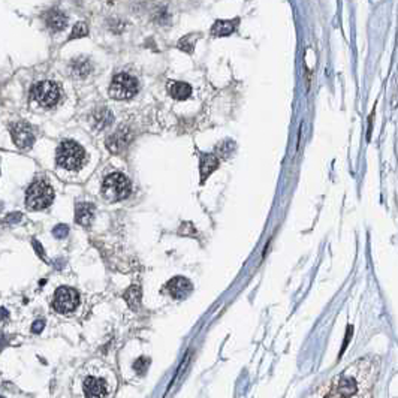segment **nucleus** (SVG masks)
Masks as SVG:
<instances>
[{"instance_id": "obj_2", "label": "nucleus", "mask_w": 398, "mask_h": 398, "mask_svg": "<svg viewBox=\"0 0 398 398\" xmlns=\"http://www.w3.org/2000/svg\"><path fill=\"white\" fill-rule=\"evenodd\" d=\"M132 192L129 178L120 172H113L102 183V196L108 202H119L126 199Z\"/></svg>"}, {"instance_id": "obj_12", "label": "nucleus", "mask_w": 398, "mask_h": 398, "mask_svg": "<svg viewBox=\"0 0 398 398\" xmlns=\"http://www.w3.org/2000/svg\"><path fill=\"white\" fill-rule=\"evenodd\" d=\"M235 26H237V20H232V21L217 20L214 23V26L211 27V34L217 36V38H220V36H228L235 30Z\"/></svg>"}, {"instance_id": "obj_9", "label": "nucleus", "mask_w": 398, "mask_h": 398, "mask_svg": "<svg viewBox=\"0 0 398 398\" xmlns=\"http://www.w3.org/2000/svg\"><path fill=\"white\" fill-rule=\"evenodd\" d=\"M166 291L175 300H184L192 292V283L184 277H174L166 283Z\"/></svg>"}, {"instance_id": "obj_21", "label": "nucleus", "mask_w": 398, "mask_h": 398, "mask_svg": "<svg viewBox=\"0 0 398 398\" xmlns=\"http://www.w3.org/2000/svg\"><path fill=\"white\" fill-rule=\"evenodd\" d=\"M42 328H44V322H42V320H38V322H34V323H33L31 331L38 334V333H41V331H42Z\"/></svg>"}, {"instance_id": "obj_10", "label": "nucleus", "mask_w": 398, "mask_h": 398, "mask_svg": "<svg viewBox=\"0 0 398 398\" xmlns=\"http://www.w3.org/2000/svg\"><path fill=\"white\" fill-rule=\"evenodd\" d=\"M358 394V383L352 376H340L337 385L334 386L333 395L336 398H350Z\"/></svg>"}, {"instance_id": "obj_7", "label": "nucleus", "mask_w": 398, "mask_h": 398, "mask_svg": "<svg viewBox=\"0 0 398 398\" xmlns=\"http://www.w3.org/2000/svg\"><path fill=\"white\" fill-rule=\"evenodd\" d=\"M83 392L86 398H108L110 386L105 377L97 374H90L83 380Z\"/></svg>"}, {"instance_id": "obj_19", "label": "nucleus", "mask_w": 398, "mask_h": 398, "mask_svg": "<svg viewBox=\"0 0 398 398\" xmlns=\"http://www.w3.org/2000/svg\"><path fill=\"white\" fill-rule=\"evenodd\" d=\"M87 26L84 24V23H77L75 24V27H74V30H72V34H70V39H77V38H83V36H86L87 34Z\"/></svg>"}, {"instance_id": "obj_20", "label": "nucleus", "mask_w": 398, "mask_h": 398, "mask_svg": "<svg viewBox=\"0 0 398 398\" xmlns=\"http://www.w3.org/2000/svg\"><path fill=\"white\" fill-rule=\"evenodd\" d=\"M67 232H69V229H67V226H64V225H59V226L54 228V231H53L54 237H57V238H64V237L67 235Z\"/></svg>"}, {"instance_id": "obj_4", "label": "nucleus", "mask_w": 398, "mask_h": 398, "mask_svg": "<svg viewBox=\"0 0 398 398\" xmlns=\"http://www.w3.org/2000/svg\"><path fill=\"white\" fill-rule=\"evenodd\" d=\"M136 92H138V81L132 75L119 74L113 78V83L110 87V94L113 99H117V100L130 99L136 94Z\"/></svg>"}, {"instance_id": "obj_14", "label": "nucleus", "mask_w": 398, "mask_h": 398, "mask_svg": "<svg viewBox=\"0 0 398 398\" xmlns=\"http://www.w3.org/2000/svg\"><path fill=\"white\" fill-rule=\"evenodd\" d=\"M169 93L177 100H184V99L190 97L192 87L187 83H174L169 89Z\"/></svg>"}, {"instance_id": "obj_3", "label": "nucleus", "mask_w": 398, "mask_h": 398, "mask_svg": "<svg viewBox=\"0 0 398 398\" xmlns=\"http://www.w3.org/2000/svg\"><path fill=\"white\" fill-rule=\"evenodd\" d=\"M53 199L54 190L45 180H36V182H33L26 193V204L30 210H44L51 205Z\"/></svg>"}, {"instance_id": "obj_5", "label": "nucleus", "mask_w": 398, "mask_h": 398, "mask_svg": "<svg viewBox=\"0 0 398 398\" xmlns=\"http://www.w3.org/2000/svg\"><path fill=\"white\" fill-rule=\"evenodd\" d=\"M78 304H80V295L75 289L61 286L56 291L53 307L57 313H61V314L72 313L78 307Z\"/></svg>"}, {"instance_id": "obj_1", "label": "nucleus", "mask_w": 398, "mask_h": 398, "mask_svg": "<svg viewBox=\"0 0 398 398\" xmlns=\"http://www.w3.org/2000/svg\"><path fill=\"white\" fill-rule=\"evenodd\" d=\"M56 160H57V165L61 166L63 169L78 171L86 162V152L75 141L66 139L57 149Z\"/></svg>"}, {"instance_id": "obj_18", "label": "nucleus", "mask_w": 398, "mask_h": 398, "mask_svg": "<svg viewBox=\"0 0 398 398\" xmlns=\"http://www.w3.org/2000/svg\"><path fill=\"white\" fill-rule=\"evenodd\" d=\"M196 39H198V36H196V34H187V36H184V38L178 42V48H180V50H183V51H186V53H192Z\"/></svg>"}, {"instance_id": "obj_6", "label": "nucleus", "mask_w": 398, "mask_h": 398, "mask_svg": "<svg viewBox=\"0 0 398 398\" xmlns=\"http://www.w3.org/2000/svg\"><path fill=\"white\" fill-rule=\"evenodd\" d=\"M31 94L42 106H54L60 100L61 89L54 81H41L31 89Z\"/></svg>"}, {"instance_id": "obj_13", "label": "nucleus", "mask_w": 398, "mask_h": 398, "mask_svg": "<svg viewBox=\"0 0 398 398\" xmlns=\"http://www.w3.org/2000/svg\"><path fill=\"white\" fill-rule=\"evenodd\" d=\"M219 166V159H217L214 154H202L201 157V182H205L207 177L217 169Z\"/></svg>"}, {"instance_id": "obj_11", "label": "nucleus", "mask_w": 398, "mask_h": 398, "mask_svg": "<svg viewBox=\"0 0 398 398\" xmlns=\"http://www.w3.org/2000/svg\"><path fill=\"white\" fill-rule=\"evenodd\" d=\"M94 217V205L89 204V202H83L77 205V211H75V220L77 223L83 225V226H89Z\"/></svg>"}, {"instance_id": "obj_15", "label": "nucleus", "mask_w": 398, "mask_h": 398, "mask_svg": "<svg viewBox=\"0 0 398 398\" xmlns=\"http://www.w3.org/2000/svg\"><path fill=\"white\" fill-rule=\"evenodd\" d=\"M66 23H67V20H66V17H64L60 11L53 9V11L47 15V24H48L54 31H59V30L64 29Z\"/></svg>"}, {"instance_id": "obj_17", "label": "nucleus", "mask_w": 398, "mask_h": 398, "mask_svg": "<svg viewBox=\"0 0 398 398\" xmlns=\"http://www.w3.org/2000/svg\"><path fill=\"white\" fill-rule=\"evenodd\" d=\"M90 72V63L84 59H78L74 61V74L77 77H86Z\"/></svg>"}, {"instance_id": "obj_8", "label": "nucleus", "mask_w": 398, "mask_h": 398, "mask_svg": "<svg viewBox=\"0 0 398 398\" xmlns=\"http://www.w3.org/2000/svg\"><path fill=\"white\" fill-rule=\"evenodd\" d=\"M11 133L14 138V142L17 144L18 149H29L31 147V144L34 142V135L33 130L29 124L26 123H17L12 124L11 127Z\"/></svg>"}, {"instance_id": "obj_16", "label": "nucleus", "mask_w": 398, "mask_h": 398, "mask_svg": "<svg viewBox=\"0 0 398 398\" xmlns=\"http://www.w3.org/2000/svg\"><path fill=\"white\" fill-rule=\"evenodd\" d=\"M124 298L127 301V304L133 308H138L139 307V301H141V289L138 286H132L129 287L126 294H124Z\"/></svg>"}]
</instances>
